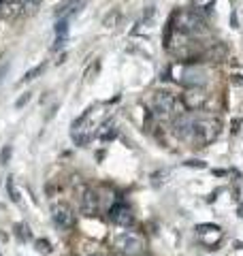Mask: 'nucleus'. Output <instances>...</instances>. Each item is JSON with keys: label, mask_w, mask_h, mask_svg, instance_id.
I'll list each match as a JSON object with an SVG mask.
<instances>
[{"label": "nucleus", "mask_w": 243, "mask_h": 256, "mask_svg": "<svg viewBox=\"0 0 243 256\" xmlns=\"http://www.w3.org/2000/svg\"><path fill=\"white\" fill-rule=\"evenodd\" d=\"M222 130V122L216 116H207V114H194V124H192V137L190 141L198 148H205L209 143H214L220 137Z\"/></svg>", "instance_id": "obj_1"}, {"label": "nucleus", "mask_w": 243, "mask_h": 256, "mask_svg": "<svg viewBox=\"0 0 243 256\" xmlns=\"http://www.w3.org/2000/svg\"><path fill=\"white\" fill-rule=\"evenodd\" d=\"M184 102L175 98L171 92H158L152 98V111L158 120H175L180 114H184Z\"/></svg>", "instance_id": "obj_2"}, {"label": "nucleus", "mask_w": 243, "mask_h": 256, "mask_svg": "<svg viewBox=\"0 0 243 256\" xmlns=\"http://www.w3.org/2000/svg\"><path fill=\"white\" fill-rule=\"evenodd\" d=\"M171 75L177 84L184 88H202L207 82V73L200 66H190V64H175L171 66Z\"/></svg>", "instance_id": "obj_3"}, {"label": "nucleus", "mask_w": 243, "mask_h": 256, "mask_svg": "<svg viewBox=\"0 0 243 256\" xmlns=\"http://www.w3.org/2000/svg\"><path fill=\"white\" fill-rule=\"evenodd\" d=\"M113 248L116 252H120L122 256H141L143 254V239L136 233H120L116 239H113Z\"/></svg>", "instance_id": "obj_4"}, {"label": "nucleus", "mask_w": 243, "mask_h": 256, "mask_svg": "<svg viewBox=\"0 0 243 256\" xmlns=\"http://www.w3.org/2000/svg\"><path fill=\"white\" fill-rule=\"evenodd\" d=\"M177 20V32H182V34H200L202 30H205V22L198 18V13L194 11H184V13H177L175 15Z\"/></svg>", "instance_id": "obj_5"}, {"label": "nucleus", "mask_w": 243, "mask_h": 256, "mask_svg": "<svg viewBox=\"0 0 243 256\" xmlns=\"http://www.w3.org/2000/svg\"><path fill=\"white\" fill-rule=\"evenodd\" d=\"M52 218L56 222V226L62 228V230H66V228H72L75 226V222H77V214L75 210L68 205V203H54L52 207Z\"/></svg>", "instance_id": "obj_6"}, {"label": "nucleus", "mask_w": 243, "mask_h": 256, "mask_svg": "<svg viewBox=\"0 0 243 256\" xmlns=\"http://www.w3.org/2000/svg\"><path fill=\"white\" fill-rule=\"evenodd\" d=\"M90 116H92V107L86 109L84 116H81L79 120H75V124H72V139H75V143H79V146H86V143L90 141L92 137H96L94 126L88 124Z\"/></svg>", "instance_id": "obj_7"}, {"label": "nucleus", "mask_w": 243, "mask_h": 256, "mask_svg": "<svg viewBox=\"0 0 243 256\" xmlns=\"http://www.w3.org/2000/svg\"><path fill=\"white\" fill-rule=\"evenodd\" d=\"M79 210L84 212L88 218H94L96 214H98V196H96V192L92 188L84 186L79 192Z\"/></svg>", "instance_id": "obj_8"}, {"label": "nucleus", "mask_w": 243, "mask_h": 256, "mask_svg": "<svg viewBox=\"0 0 243 256\" xmlns=\"http://www.w3.org/2000/svg\"><path fill=\"white\" fill-rule=\"evenodd\" d=\"M192 124H194V114H180L173 120V134L182 141H190L192 137Z\"/></svg>", "instance_id": "obj_9"}, {"label": "nucleus", "mask_w": 243, "mask_h": 256, "mask_svg": "<svg viewBox=\"0 0 243 256\" xmlns=\"http://www.w3.org/2000/svg\"><path fill=\"white\" fill-rule=\"evenodd\" d=\"M109 218H111V222L120 224V226H130L134 216H132V210L126 203H116L109 210Z\"/></svg>", "instance_id": "obj_10"}, {"label": "nucleus", "mask_w": 243, "mask_h": 256, "mask_svg": "<svg viewBox=\"0 0 243 256\" xmlns=\"http://www.w3.org/2000/svg\"><path fill=\"white\" fill-rule=\"evenodd\" d=\"M22 13H26V4H24V0H2L0 15H2L4 20H15V18H20Z\"/></svg>", "instance_id": "obj_11"}, {"label": "nucleus", "mask_w": 243, "mask_h": 256, "mask_svg": "<svg viewBox=\"0 0 243 256\" xmlns=\"http://www.w3.org/2000/svg\"><path fill=\"white\" fill-rule=\"evenodd\" d=\"M207 100V94L198 90V88H192V90L188 94H184V107L190 109V111H198L202 105H205Z\"/></svg>", "instance_id": "obj_12"}, {"label": "nucleus", "mask_w": 243, "mask_h": 256, "mask_svg": "<svg viewBox=\"0 0 243 256\" xmlns=\"http://www.w3.org/2000/svg\"><path fill=\"white\" fill-rule=\"evenodd\" d=\"M84 0H62V2L56 6V18L58 20H70L72 15L79 11V6Z\"/></svg>", "instance_id": "obj_13"}, {"label": "nucleus", "mask_w": 243, "mask_h": 256, "mask_svg": "<svg viewBox=\"0 0 243 256\" xmlns=\"http://www.w3.org/2000/svg\"><path fill=\"white\" fill-rule=\"evenodd\" d=\"M96 137H98L100 141H113L118 137V126H116V122L113 120H107L98 130H96Z\"/></svg>", "instance_id": "obj_14"}, {"label": "nucleus", "mask_w": 243, "mask_h": 256, "mask_svg": "<svg viewBox=\"0 0 243 256\" xmlns=\"http://www.w3.org/2000/svg\"><path fill=\"white\" fill-rule=\"evenodd\" d=\"M6 192H9L13 203H20V192H18V188H15V180L13 178H6Z\"/></svg>", "instance_id": "obj_15"}, {"label": "nucleus", "mask_w": 243, "mask_h": 256, "mask_svg": "<svg viewBox=\"0 0 243 256\" xmlns=\"http://www.w3.org/2000/svg\"><path fill=\"white\" fill-rule=\"evenodd\" d=\"M43 70H45V64H38V66H34V68H30L28 70V73L26 75H24V79H22V82H32V79H36L40 73H43Z\"/></svg>", "instance_id": "obj_16"}, {"label": "nucleus", "mask_w": 243, "mask_h": 256, "mask_svg": "<svg viewBox=\"0 0 243 256\" xmlns=\"http://www.w3.org/2000/svg\"><path fill=\"white\" fill-rule=\"evenodd\" d=\"M38 2H40V0H24V4H26V13H28V15L36 13V9H38Z\"/></svg>", "instance_id": "obj_17"}, {"label": "nucleus", "mask_w": 243, "mask_h": 256, "mask_svg": "<svg viewBox=\"0 0 243 256\" xmlns=\"http://www.w3.org/2000/svg\"><path fill=\"white\" fill-rule=\"evenodd\" d=\"M11 154H13L11 146H4V148H2V154H0V162L6 164V162H9V158H11Z\"/></svg>", "instance_id": "obj_18"}, {"label": "nucleus", "mask_w": 243, "mask_h": 256, "mask_svg": "<svg viewBox=\"0 0 243 256\" xmlns=\"http://www.w3.org/2000/svg\"><path fill=\"white\" fill-rule=\"evenodd\" d=\"M36 250L38 252H52V248H50V244H47V242H43V239H38V242H36Z\"/></svg>", "instance_id": "obj_19"}, {"label": "nucleus", "mask_w": 243, "mask_h": 256, "mask_svg": "<svg viewBox=\"0 0 243 256\" xmlns=\"http://www.w3.org/2000/svg\"><path fill=\"white\" fill-rule=\"evenodd\" d=\"M6 70H9V62H2L0 64V84H2V79L6 75Z\"/></svg>", "instance_id": "obj_20"}, {"label": "nucleus", "mask_w": 243, "mask_h": 256, "mask_svg": "<svg viewBox=\"0 0 243 256\" xmlns=\"http://www.w3.org/2000/svg\"><path fill=\"white\" fill-rule=\"evenodd\" d=\"M28 100H30V92H28V94H24V96H22V98H20L18 102H15V105H18V107H24V105H26V102H28Z\"/></svg>", "instance_id": "obj_21"}, {"label": "nucleus", "mask_w": 243, "mask_h": 256, "mask_svg": "<svg viewBox=\"0 0 243 256\" xmlns=\"http://www.w3.org/2000/svg\"><path fill=\"white\" fill-rule=\"evenodd\" d=\"M188 166H200V169H202V166H205V162H200V160H198V162H196V160H190Z\"/></svg>", "instance_id": "obj_22"}, {"label": "nucleus", "mask_w": 243, "mask_h": 256, "mask_svg": "<svg viewBox=\"0 0 243 256\" xmlns=\"http://www.w3.org/2000/svg\"><path fill=\"white\" fill-rule=\"evenodd\" d=\"M94 256H102V254H94Z\"/></svg>", "instance_id": "obj_23"}, {"label": "nucleus", "mask_w": 243, "mask_h": 256, "mask_svg": "<svg viewBox=\"0 0 243 256\" xmlns=\"http://www.w3.org/2000/svg\"><path fill=\"white\" fill-rule=\"evenodd\" d=\"M0 6H2V0H0Z\"/></svg>", "instance_id": "obj_24"}]
</instances>
